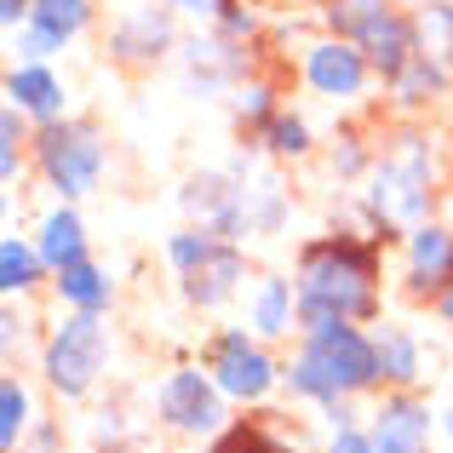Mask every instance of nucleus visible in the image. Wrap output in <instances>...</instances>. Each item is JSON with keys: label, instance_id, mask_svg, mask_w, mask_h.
Listing matches in <instances>:
<instances>
[{"label": "nucleus", "instance_id": "20", "mask_svg": "<svg viewBox=\"0 0 453 453\" xmlns=\"http://www.w3.org/2000/svg\"><path fill=\"white\" fill-rule=\"evenodd\" d=\"M379 339V367H385V390H425V373H431V362H425V344L413 327H396V321H385V327H373Z\"/></svg>", "mask_w": 453, "mask_h": 453}, {"label": "nucleus", "instance_id": "19", "mask_svg": "<svg viewBox=\"0 0 453 453\" xmlns=\"http://www.w3.org/2000/svg\"><path fill=\"white\" fill-rule=\"evenodd\" d=\"M385 87H390V110H396V115H419V110H431L436 98H448L453 64H442V58H431L419 46V58H413L396 81H385Z\"/></svg>", "mask_w": 453, "mask_h": 453}, {"label": "nucleus", "instance_id": "7", "mask_svg": "<svg viewBox=\"0 0 453 453\" xmlns=\"http://www.w3.org/2000/svg\"><path fill=\"white\" fill-rule=\"evenodd\" d=\"M155 419L173 436L212 442L235 413H230V396L219 390V379L207 373V362H178V367H166L161 385H155Z\"/></svg>", "mask_w": 453, "mask_h": 453}, {"label": "nucleus", "instance_id": "38", "mask_svg": "<svg viewBox=\"0 0 453 453\" xmlns=\"http://www.w3.org/2000/svg\"><path fill=\"white\" fill-rule=\"evenodd\" d=\"M436 431H442V442L453 448V402H448V408H442V413H436Z\"/></svg>", "mask_w": 453, "mask_h": 453}, {"label": "nucleus", "instance_id": "29", "mask_svg": "<svg viewBox=\"0 0 453 453\" xmlns=\"http://www.w3.org/2000/svg\"><path fill=\"white\" fill-rule=\"evenodd\" d=\"M413 18H419V46L425 52L453 64V0H431V6H419Z\"/></svg>", "mask_w": 453, "mask_h": 453}, {"label": "nucleus", "instance_id": "1", "mask_svg": "<svg viewBox=\"0 0 453 453\" xmlns=\"http://www.w3.org/2000/svg\"><path fill=\"white\" fill-rule=\"evenodd\" d=\"M385 247L362 230L310 235L293 265L299 288V333H321L333 321H362L373 327L385 310Z\"/></svg>", "mask_w": 453, "mask_h": 453}, {"label": "nucleus", "instance_id": "36", "mask_svg": "<svg viewBox=\"0 0 453 453\" xmlns=\"http://www.w3.org/2000/svg\"><path fill=\"white\" fill-rule=\"evenodd\" d=\"M29 18H35V0H0V23H6V35H18Z\"/></svg>", "mask_w": 453, "mask_h": 453}, {"label": "nucleus", "instance_id": "11", "mask_svg": "<svg viewBox=\"0 0 453 453\" xmlns=\"http://www.w3.org/2000/svg\"><path fill=\"white\" fill-rule=\"evenodd\" d=\"M166 52H178V29H173V6H166V0L161 6L127 12L110 35V58L127 64V69H150V64H161Z\"/></svg>", "mask_w": 453, "mask_h": 453}, {"label": "nucleus", "instance_id": "28", "mask_svg": "<svg viewBox=\"0 0 453 453\" xmlns=\"http://www.w3.org/2000/svg\"><path fill=\"white\" fill-rule=\"evenodd\" d=\"M35 29L58 35V41H81V35L92 29V0H35Z\"/></svg>", "mask_w": 453, "mask_h": 453}, {"label": "nucleus", "instance_id": "35", "mask_svg": "<svg viewBox=\"0 0 453 453\" xmlns=\"http://www.w3.org/2000/svg\"><path fill=\"white\" fill-rule=\"evenodd\" d=\"M18 453H64V431H58V425H35L29 442H23Z\"/></svg>", "mask_w": 453, "mask_h": 453}, {"label": "nucleus", "instance_id": "12", "mask_svg": "<svg viewBox=\"0 0 453 453\" xmlns=\"http://www.w3.org/2000/svg\"><path fill=\"white\" fill-rule=\"evenodd\" d=\"M253 281V265H247V242H219L212 247V258L196 270V276H184L178 288H184V304L196 310H224L235 299V293Z\"/></svg>", "mask_w": 453, "mask_h": 453}, {"label": "nucleus", "instance_id": "30", "mask_svg": "<svg viewBox=\"0 0 453 453\" xmlns=\"http://www.w3.org/2000/svg\"><path fill=\"white\" fill-rule=\"evenodd\" d=\"M327 166H333V178H344V184H356V178H367V173H373V144H367L362 133H344L339 144H333Z\"/></svg>", "mask_w": 453, "mask_h": 453}, {"label": "nucleus", "instance_id": "22", "mask_svg": "<svg viewBox=\"0 0 453 453\" xmlns=\"http://www.w3.org/2000/svg\"><path fill=\"white\" fill-rule=\"evenodd\" d=\"M41 281H52V270H46L41 247H35V235H0V293L6 299H23V293H35Z\"/></svg>", "mask_w": 453, "mask_h": 453}, {"label": "nucleus", "instance_id": "39", "mask_svg": "<svg viewBox=\"0 0 453 453\" xmlns=\"http://www.w3.org/2000/svg\"><path fill=\"white\" fill-rule=\"evenodd\" d=\"M402 6H413V12H419V6H431V0H402Z\"/></svg>", "mask_w": 453, "mask_h": 453}, {"label": "nucleus", "instance_id": "25", "mask_svg": "<svg viewBox=\"0 0 453 453\" xmlns=\"http://www.w3.org/2000/svg\"><path fill=\"white\" fill-rule=\"evenodd\" d=\"M402 0H321V29L344 35V41H362L373 23H385Z\"/></svg>", "mask_w": 453, "mask_h": 453}, {"label": "nucleus", "instance_id": "14", "mask_svg": "<svg viewBox=\"0 0 453 453\" xmlns=\"http://www.w3.org/2000/svg\"><path fill=\"white\" fill-rule=\"evenodd\" d=\"M178 52H184V75H189V87H201V92H219V87H242L247 75H253V69H247V46L242 41H230V35H219L212 29L207 41H184L178 46Z\"/></svg>", "mask_w": 453, "mask_h": 453}, {"label": "nucleus", "instance_id": "18", "mask_svg": "<svg viewBox=\"0 0 453 453\" xmlns=\"http://www.w3.org/2000/svg\"><path fill=\"white\" fill-rule=\"evenodd\" d=\"M207 453H310L299 436L281 425V413H253V419H230L207 442Z\"/></svg>", "mask_w": 453, "mask_h": 453}, {"label": "nucleus", "instance_id": "2", "mask_svg": "<svg viewBox=\"0 0 453 453\" xmlns=\"http://www.w3.org/2000/svg\"><path fill=\"white\" fill-rule=\"evenodd\" d=\"M281 390L304 408H333L344 396H379L385 390V367H379V339L362 321H333L321 333H299L281 367Z\"/></svg>", "mask_w": 453, "mask_h": 453}, {"label": "nucleus", "instance_id": "8", "mask_svg": "<svg viewBox=\"0 0 453 453\" xmlns=\"http://www.w3.org/2000/svg\"><path fill=\"white\" fill-rule=\"evenodd\" d=\"M299 75H304V87L316 92V98H327V104H362L367 87L379 81L362 46L344 41V35H327V29H321L316 41L304 46Z\"/></svg>", "mask_w": 453, "mask_h": 453}, {"label": "nucleus", "instance_id": "10", "mask_svg": "<svg viewBox=\"0 0 453 453\" xmlns=\"http://www.w3.org/2000/svg\"><path fill=\"white\" fill-rule=\"evenodd\" d=\"M448 281H453V224L448 219L413 224L408 242H402V293L431 304Z\"/></svg>", "mask_w": 453, "mask_h": 453}, {"label": "nucleus", "instance_id": "4", "mask_svg": "<svg viewBox=\"0 0 453 453\" xmlns=\"http://www.w3.org/2000/svg\"><path fill=\"white\" fill-rule=\"evenodd\" d=\"M29 161L41 173V184L52 189L58 201H87L92 189L104 184V166H110V144L92 121L81 115H64V121H41L35 127Z\"/></svg>", "mask_w": 453, "mask_h": 453}, {"label": "nucleus", "instance_id": "13", "mask_svg": "<svg viewBox=\"0 0 453 453\" xmlns=\"http://www.w3.org/2000/svg\"><path fill=\"white\" fill-rule=\"evenodd\" d=\"M247 327L270 344L299 339V288H293L288 276H276V270L253 276L247 281Z\"/></svg>", "mask_w": 453, "mask_h": 453}, {"label": "nucleus", "instance_id": "17", "mask_svg": "<svg viewBox=\"0 0 453 453\" xmlns=\"http://www.w3.org/2000/svg\"><path fill=\"white\" fill-rule=\"evenodd\" d=\"M35 247H41L46 270H69L81 265V258H92V235H87V219L75 212V201H58L52 212H41V224H35Z\"/></svg>", "mask_w": 453, "mask_h": 453}, {"label": "nucleus", "instance_id": "34", "mask_svg": "<svg viewBox=\"0 0 453 453\" xmlns=\"http://www.w3.org/2000/svg\"><path fill=\"white\" fill-rule=\"evenodd\" d=\"M166 6H173L178 18H201V23H219V12L230 6V0H166Z\"/></svg>", "mask_w": 453, "mask_h": 453}, {"label": "nucleus", "instance_id": "37", "mask_svg": "<svg viewBox=\"0 0 453 453\" xmlns=\"http://www.w3.org/2000/svg\"><path fill=\"white\" fill-rule=\"evenodd\" d=\"M431 316L442 321V327H453V281H448V288H442V293L431 299Z\"/></svg>", "mask_w": 453, "mask_h": 453}, {"label": "nucleus", "instance_id": "31", "mask_svg": "<svg viewBox=\"0 0 453 453\" xmlns=\"http://www.w3.org/2000/svg\"><path fill=\"white\" fill-rule=\"evenodd\" d=\"M12 41H18V64H46V58L64 52V41H58V35H46V29H35V23H23Z\"/></svg>", "mask_w": 453, "mask_h": 453}, {"label": "nucleus", "instance_id": "24", "mask_svg": "<svg viewBox=\"0 0 453 453\" xmlns=\"http://www.w3.org/2000/svg\"><path fill=\"white\" fill-rule=\"evenodd\" d=\"M35 431V396L18 373H0V453H18Z\"/></svg>", "mask_w": 453, "mask_h": 453}, {"label": "nucleus", "instance_id": "26", "mask_svg": "<svg viewBox=\"0 0 453 453\" xmlns=\"http://www.w3.org/2000/svg\"><path fill=\"white\" fill-rule=\"evenodd\" d=\"M276 110H281V98L265 75H247L242 87H235V121H242V133L253 138V144H258V133L276 121Z\"/></svg>", "mask_w": 453, "mask_h": 453}, {"label": "nucleus", "instance_id": "32", "mask_svg": "<svg viewBox=\"0 0 453 453\" xmlns=\"http://www.w3.org/2000/svg\"><path fill=\"white\" fill-rule=\"evenodd\" d=\"M321 453H379V448H373V431H367V419H362V425H339V431H327Z\"/></svg>", "mask_w": 453, "mask_h": 453}, {"label": "nucleus", "instance_id": "3", "mask_svg": "<svg viewBox=\"0 0 453 453\" xmlns=\"http://www.w3.org/2000/svg\"><path fill=\"white\" fill-rule=\"evenodd\" d=\"M362 184L367 189L356 201V219H362V235H373L379 247H402L413 224L436 219V155L413 127L396 144H385V155H373V173Z\"/></svg>", "mask_w": 453, "mask_h": 453}, {"label": "nucleus", "instance_id": "21", "mask_svg": "<svg viewBox=\"0 0 453 453\" xmlns=\"http://www.w3.org/2000/svg\"><path fill=\"white\" fill-rule=\"evenodd\" d=\"M52 293H58L64 310H87V316H110L115 310V276L98 265V258H81V265L58 270Z\"/></svg>", "mask_w": 453, "mask_h": 453}, {"label": "nucleus", "instance_id": "16", "mask_svg": "<svg viewBox=\"0 0 453 453\" xmlns=\"http://www.w3.org/2000/svg\"><path fill=\"white\" fill-rule=\"evenodd\" d=\"M6 104H18L35 127L69 115V92H64V81H58L52 64H12L6 69Z\"/></svg>", "mask_w": 453, "mask_h": 453}, {"label": "nucleus", "instance_id": "23", "mask_svg": "<svg viewBox=\"0 0 453 453\" xmlns=\"http://www.w3.org/2000/svg\"><path fill=\"white\" fill-rule=\"evenodd\" d=\"M258 150H265L270 161H310V155H316V133H310V121L293 104H281L276 121L258 133Z\"/></svg>", "mask_w": 453, "mask_h": 453}, {"label": "nucleus", "instance_id": "9", "mask_svg": "<svg viewBox=\"0 0 453 453\" xmlns=\"http://www.w3.org/2000/svg\"><path fill=\"white\" fill-rule=\"evenodd\" d=\"M367 431H373L379 453H436V436H442L425 390H379Z\"/></svg>", "mask_w": 453, "mask_h": 453}, {"label": "nucleus", "instance_id": "33", "mask_svg": "<svg viewBox=\"0 0 453 453\" xmlns=\"http://www.w3.org/2000/svg\"><path fill=\"white\" fill-rule=\"evenodd\" d=\"M219 35H230V41H253V35H258V12L253 6H242V0H230V6H224L219 12Z\"/></svg>", "mask_w": 453, "mask_h": 453}, {"label": "nucleus", "instance_id": "27", "mask_svg": "<svg viewBox=\"0 0 453 453\" xmlns=\"http://www.w3.org/2000/svg\"><path fill=\"white\" fill-rule=\"evenodd\" d=\"M224 235H212L207 224H184V230H173L166 235V265H173V276L184 281V276H196L201 265L212 258V247H219Z\"/></svg>", "mask_w": 453, "mask_h": 453}, {"label": "nucleus", "instance_id": "6", "mask_svg": "<svg viewBox=\"0 0 453 453\" xmlns=\"http://www.w3.org/2000/svg\"><path fill=\"white\" fill-rule=\"evenodd\" d=\"M207 373L219 379V390L230 396V408H265L270 396L281 390V367L288 356H276V344L258 339L253 327H219L207 339Z\"/></svg>", "mask_w": 453, "mask_h": 453}, {"label": "nucleus", "instance_id": "5", "mask_svg": "<svg viewBox=\"0 0 453 453\" xmlns=\"http://www.w3.org/2000/svg\"><path fill=\"white\" fill-rule=\"evenodd\" d=\"M104 367H110V316L64 310V321L41 344V385L58 402H87L98 390Z\"/></svg>", "mask_w": 453, "mask_h": 453}, {"label": "nucleus", "instance_id": "15", "mask_svg": "<svg viewBox=\"0 0 453 453\" xmlns=\"http://www.w3.org/2000/svg\"><path fill=\"white\" fill-rule=\"evenodd\" d=\"M356 46L367 52V64H373L379 81H396L402 69L419 58V18H413V6H396L385 23H373Z\"/></svg>", "mask_w": 453, "mask_h": 453}]
</instances>
